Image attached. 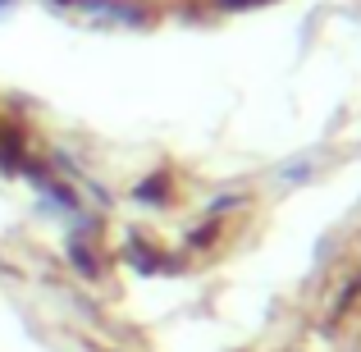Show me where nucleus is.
<instances>
[{
	"label": "nucleus",
	"mask_w": 361,
	"mask_h": 352,
	"mask_svg": "<svg viewBox=\"0 0 361 352\" xmlns=\"http://www.w3.org/2000/svg\"><path fill=\"white\" fill-rule=\"evenodd\" d=\"M9 9H14V0H0V14H9Z\"/></svg>",
	"instance_id": "nucleus-1"
}]
</instances>
